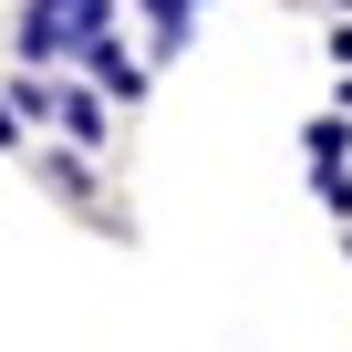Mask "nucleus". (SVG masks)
<instances>
[{"instance_id":"20e7f679","label":"nucleus","mask_w":352,"mask_h":352,"mask_svg":"<svg viewBox=\"0 0 352 352\" xmlns=\"http://www.w3.org/2000/svg\"><path fill=\"white\" fill-rule=\"evenodd\" d=\"M300 145H311V166H342V155H352V114H311Z\"/></svg>"},{"instance_id":"f03ea898","label":"nucleus","mask_w":352,"mask_h":352,"mask_svg":"<svg viewBox=\"0 0 352 352\" xmlns=\"http://www.w3.org/2000/svg\"><path fill=\"white\" fill-rule=\"evenodd\" d=\"M83 73H94V83H104V94H114V104H135V94H145V63H135V52H124V42H114V32H104V42H94V52H83Z\"/></svg>"},{"instance_id":"0eeeda50","label":"nucleus","mask_w":352,"mask_h":352,"mask_svg":"<svg viewBox=\"0 0 352 352\" xmlns=\"http://www.w3.org/2000/svg\"><path fill=\"white\" fill-rule=\"evenodd\" d=\"M342 11H352V0H342Z\"/></svg>"},{"instance_id":"39448f33","label":"nucleus","mask_w":352,"mask_h":352,"mask_svg":"<svg viewBox=\"0 0 352 352\" xmlns=\"http://www.w3.org/2000/svg\"><path fill=\"white\" fill-rule=\"evenodd\" d=\"M311 187H321V208L352 228V166H311Z\"/></svg>"},{"instance_id":"7ed1b4c3","label":"nucleus","mask_w":352,"mask_h":352,"mask_svg":"<svg viewBox=\"0 0 352 352\" xmlns=\"http://www.w3.org/2000/svg\"><path fill=\"white\" fill-rule=\"evenodd\" d=\"M52 124H63V135H73V145H104V104H94V94H83V83H73V94H63V104H52Z\"/></svg>"},{"instance_id":"6e6552de","label":"nucleus","mask_w":352,"mask_h":352,"mask_svg":"<svg viewBox=\"0 0 352 352\" xmlns=\"http://www.w3.org/2000/svg\"><path fill=\"white\" fill-rule=\"evenodd\" d=\"M342 104H352V94H342Z\"/></svg>"},{"instance_id":"f257e3e1","label":"nucleus","mask_w":352,"mask_h":352,"mask_svg":"<svg viewBox=\"0 0 352 352\" xmlns=\"http://www.w3.org/2000/svg\"><path fill=\"white\" fill-rule=\"evenodd\" d=\"M104 32H114V0H32V11H21V63L94 52Z\"/></svg>"},{"instance_id":"423d86ee","label":"nucleus","mask_w":352,"mask_h":352,"mask_svg":"<svg viewBox=\"0 0 352 352\" xmlns=\"http://www.w3.org/2000/svg\"><path fill=\"white\" fill-rule=\"evenodd\" d=\"M321 52H331V63L352 73V21H331V42H321Z\"/></svg>"}]
</instances>
